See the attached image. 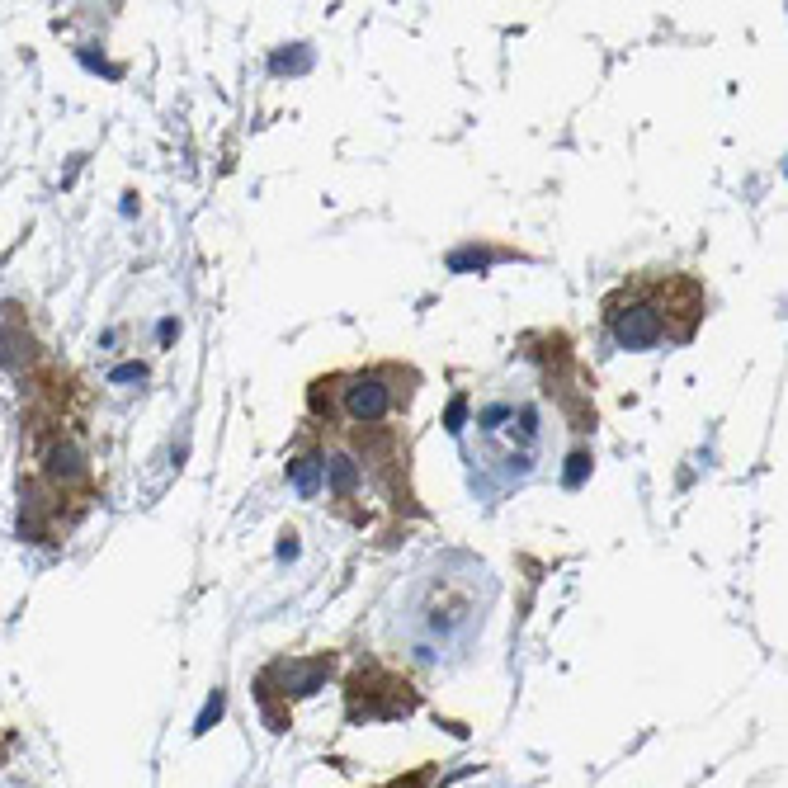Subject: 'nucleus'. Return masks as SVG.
I'll list each match as a JSON object with an SVG mask.
<instances>
[{
  "instance_id": "nucleus-7",
  "label": "nucleus",
  "mask_w": 788,
  "mask_h": 788,
  "mask_svg": "<svg viewBox=\"0 0 788 788\" xmlns=\"http://www.w3.org/2000/svg\"><path fill=\"white\" fill-rule=\"evenodd\" d=\"M586 472H590V458H586V453H576V458H571V468H567V482L576 487V482H581Z\"/></svg>"
},
{
  "instance_id": "nucleus-1",
  "label": "nucleus",
  "mask_w": 788,
  "mask_h": 788,
  "mask_svg": "<svg viewBox=\"0 0 788 788\" xmlns=\"http://www.w3.org/2000/svg\"><path fill=\"white\" fill-rule=\"evenodd\" d=\"M609 331L623 350H652L666 336V326L647 302H609Z\"/></svg>"
},
{
  "instance_id": "nucleus-6",
  "label": "nucleus",
  "mask_w": 788,
  "mask_h": 788,
  "mask_svg": "<svg viewBox=\"0 0 788 788\" xmlns=\"http://www.w3.org/2000/svg\"><path fill=\"white\" fill-rule=\"evenodd\" d=\"M222 718V694H213V699H208V704H203V713H199V727H194V732H208V727H213V722Z\"/></svg>"
},
{
  "instance_id": "nucleus-8",
  "label": "nucleus",
  "mask_w": 788,
  "mask_h": 788,
  "mask_svg": "<svg viewBox=\"0 0 788 788\" xmlns=\"http://www.w3.org/2000/svg\"><path fill=\"white\" fill-rule=\"evenodd\" d=\"M133 378H142V364H123V369H114V383H133Z\"/></svg>"
},
{
  "instance_id": "nucleus-4",
  "label": "nucleus",
  "mask_w": 788,
  "mask_h": 788,
  "mask_svg": "<svg viewBox=\"0 0 788 788\" xmlns=\"http://www.w3.org/2000/svg\"><path fill=\"white\" fill-rule=\"evenodd\" d=\"M288 482H293L298 496H317L321 491V463L317 458H293V463H288Z\"/></svg>"
},
{
  "instance_id": "nucleus-2",
  "label": "nucleus",
  "mask_w": 788,
  "mask_h": 788,
  "mask_svg": "<svg viewBox=\"0 0 788 788\" xmlns=\"http://www.w3.org/2000/svg\"><path fill=\"white\" fill-rule=\"evenodd\" d=\"M392 411V387L383 378H354L345 387V416L359 420V425H369V420H383Z\"/></svg>"
},
{
  "instance_id": "nucleus-5",
  "label": "nucleus",
  "mask_w": 788,
  "mask_h": 788,
  "mask_svg": "<svg viewBox=\"0 0 788 788\" xmlns=\"http://www.w3.org/2000/svg\"><path fill=\"white\" fill-rule=\"evenodd\" d=\"M48 472L52 477H81V453L71 449V444H57L48 453Z\"/></svg>"
},
{
  "instance_id": "nucleus-3",
  "label": "nucleus",
  "mask_w": 788,
  "mask_h": 788,
  "mask_svg": "<svg viewBox=\"0 0 788 788\" xmlns=\"http://www.w3.org/2000/svg\"><path fill=\"white\" fill-rule=\"evenodd\" d=\"M321 477L331 482V491H336V496H350V491L359 487V463H354V458H345V453H336L331 463H321Z\"/></svg>"
},
{
  "instance_id": "nucleus-9",
  "label": "nucleus",
  "mask_w": 788,
  "mask_h": 788,
  "mask_svg": "<svg viewBox=\"0 0 788 788\" xmlns=\"http://www.w3.org/2000/svg\"><path fill=\"white\" fill-rule=\"evenodd\" d=\"M279 557H298V534H284V543H279Z\"/></svg>"
}]
</instances>
